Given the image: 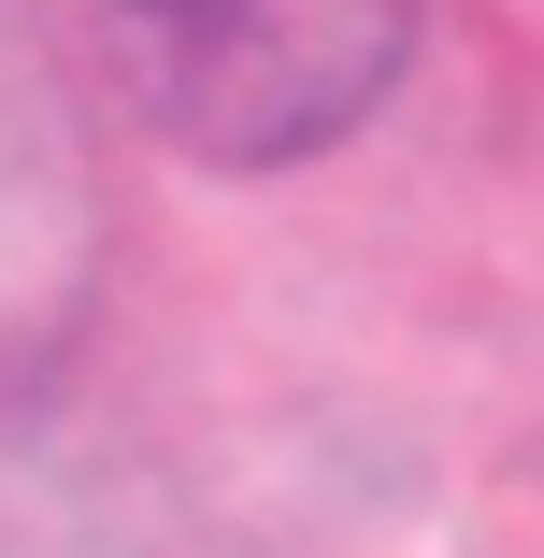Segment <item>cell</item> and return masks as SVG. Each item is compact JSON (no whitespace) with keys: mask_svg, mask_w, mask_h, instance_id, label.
<instances>
[{"mask_svg":"<svg viewBox=\"0 0 544 558\" xmlns=\"http://www.w3.org/2000/svg\"><path fill=\"white\" fill-rule=\"evenodd\" d=\"M415 0H116L100 72L201 172H301L387 116Z\"/></svg>","mask_w":544,"mask_h":558,"instance_id":"1","label":"cell"},{"mask_svg":"<svg viewBox=\"0 0 544 558\" xmlns=\"http://www.w3.org/2000/svg\"><path fill=\"white\" fill-rule=\"evenodd\" d=\"M100 287H116L100 86L44 29V0H0V415L72 373Z\"/></svg>","mask_w":544,"mask_h":558,"instance_id":"2","label":"cell"}]
</instances>
